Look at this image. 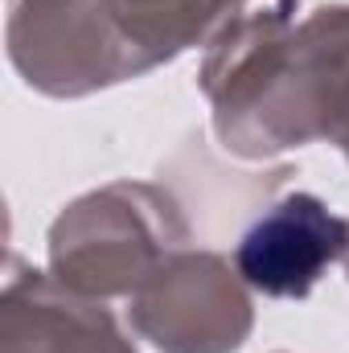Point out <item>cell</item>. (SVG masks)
<instances>
[{"label": "cell", "instance_id": "6da1fadb", "mask_svg": "<svg viewBox=\"0 0 349 353\" xmlns=\"http://www.w3.org/2000/svg\"><path fill=\"white\" fill-rule=\"evenodd\" d=\"M185 243L189 222L169 189L111 181L70 201L50 226V275L90 300H115L132 296Z\"/></svg>", "mask_w": 349, "mask_h": 353}, {"label": "cell", "instance_id": "7a4b0ae2", "mask_svg": "<svg viewBox=\"0 0 349 353\" xmlns=\"http://www.w3.org/2000/svg\"><path fill=\"white\" fill-rule=\"evenodd\" d=\"M12 70L41 94L83 99L157 70L107 0H8Z\"/></svg>", "mask_w": 349, "mask_h": 353}, {"label": "cell", "instance_id": "3957f363", "mask_svg": "<svg viewBox=\"0 0 349 353\" xmlns=\"http://www.w3.org/2000/svg\"><path fill=\"white\" fill-rule=\"evenodd\" d=\"M132 329L161 353H235L255 325L247 279L218 251H177L128 296Z\"/></svg>", "mask_w": 349, "mask_h": 353}, {"label": "cell", "instance_id": "277c9868", "mask_svg": "<svg viewBox=\"0 0 349 353\" xmlns=\"http://www.w3.org/2000/svg\"><path fill=\"white\" fill-rule=\"evenodd\" d=\"M346 255L349 218H337L317 193H288L239 239L235 267L263 296L300 300Z\"/></svg>", "mask_w": 349, "mask_h": 353}, {"label": "cell", "instance_id": "5b68a950", "mask_svg": "<svg viewBox=\"0 0 349 353\" xmlns=\"http://www.w3.org/2000/svg\"><path fill=\"white\" fill-rule=\"evenodd\" d=\"M0 353H136V345L103 300L12 259L0 296Z\"/></svg>", "mask_w": 349, "mask_h": 353}, {"label": "cell", "instance_id": "8992f818", "mask_svg": "<svg viewBox=\"0 0 349 353\" xmlns=\"http://www.w3.org/2000/svg\"><path fill=\"white\" fill-rule=\"evenodd\" d=\"M128 37L161 66L189 46L210 41L247 0H107Z\"/></svg>", "mask_w": 349, "mask_h": 353}, {"label": "cell", "instance_id": "52a82bcc", "mask_svg": "<svg viewBox=\"0 0 349 353\" xmlns=\"http://www.w3.org/2000/svg\"><path fill=\"white\" fill-rule=\"evenodd\" d=\"M346 263H349V255H346Z\"/></svg>", "mask_w": 349, "mask_h": 353}]
</instances>
